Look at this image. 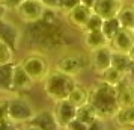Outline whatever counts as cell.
Masks as SVG:
<instances>
[{
    "label": "cell",
    "instance_id": "cell-33",
    "mask_svg": "<svg viewBox=\"0 0 134 130\" xmlns=\"http://www.w3.org/2000/svg\"><path fill=\"white\" fill-rule=\"evenodd\" d=\"M21 130H42V129H41L39 126H36L35 123H32V121H30V123H26Z\"/></svg>",
    "mask_w": 134,
    "mask_h": 130
},
{
    "label": "cell",
    "instance_id": "cell-29",
    "mask_svg": "<svg viewBox=\"0 0 134 130\" xmlns=\"http://www.w3.org/2000/svg\"><path fill=\"white\" fill-rule=\"evenodd\" d=\"M104 119H105V118H103V117H98L97 119H93V121L89 124V130H107Z\"/></svg>",
    "mask_w": 134,
    "mask_h": 130
},
{
    "label": "cell",
    "instance_id": "cell-10",
    "mask_svg": "<svg viewBox=\"0 0 134 130\" xmlns=\"http://www.w3.org/2000/svg\"><path fill=\"white\" fill-rule=\"evenodd\" d=\"M35 82L30 79V76L26 73L21 64H14L12 70V80H11V91H29Z\"/></svg>",
    "mask_w": 134,
    "mask_h": 130
},
{
    "label": "cell",
    "instance_id": "cell-16",
    "mask_svg": "<svg viewBox=\"0 0 134 130\" xmlns=\"http://www.w3.org/2000/svg\"><path fill=\"white\" fill-rule=\"evenodd\" d=\"M115 123L119 127L124 129H133L134 127V105L127 106V107H121L116 112V115L113 117Z\"/></svg>",
    "mask_w": 134,
    "mask_h": 130
},
{
    "label": "cell",
    "instance_id": "cell-22",
    "mask_svg": "<svg viewBox=\"0 0 134 130\" xmlns=\"http://www.w3.org/2000/svg\"><path fill=\"white\" fill-rule=\"evenodd\" d=\"M119 29H121V23H119L118 17L104 20L103 26H101V32L104 33V37L107 38V41H109V43L115 38V35L119 32Z\"/></svg>",
    "mask_w": 134,
    "mask_h": 130
},
{
    "label": "cell",
    "instance_id": "cell-32",
    "mask_svg": "<svg viewBox=\"0 0 134 130\" xmlns=\"http://www.w3.org/2000/svg\"><path fill=\"white\" fill-rule=\"evenodd\" d=\"M17 124L11 121V119H5V121H0V130H17L15 127Z\"/></svg>",
    "mask_w": 134,
    "mask_h": 130
},
{
    "label": "cell",
    "instance_id": "cell-36",
    "mask_svg": "<svg viewBox=\"0 0 134 130\" xmlns=\"http://www.w3.org/2000/svg\"><path fill=\"white\" fill-rule=\"evenodd\" d=\"M128 55L131 56V59L134 61V44L131 45V49H130V51H128Z\"/></svg>",
    "mask_w": 134,
    "mask_h": 130
},
{
    "label": "cell",
    "instance_id": "cell-4",
    "mask_svg": "<svg viewBox=\"0 0 134 130\" xmlns=\"http://www.w3.org/2000/svg\"><path fill=\"white\" fill-rule=\"evenodd\" d=\"M26 73L30 76L33 82H42L50 73L48 61L41 55H30L21 62Z\"/></svg>",
    "mask_w": 134,
    "mask_h": 130
},
{
    "label": "cell",
    "instance_id": "cell-20",
    "mask_svg": "<svg viewBox=\"0 0 134 130\" xmlns=\"http://www.w3.org/2000/svg\"><path fill=\"white\" fill-rule=\"evenodd\" d=\"M125 77H127V76L124 74L122 71H119L118 68H115L113 65H111V67H109L105 71H103V73H101V82H104V83H109V85H113V86L119 85V83H121Z\"/></svg>",
    "mask_w": 134,
    "mask_h": 130
},
{
    "label": "cell",
    "instance_id": "cell-15",
    "mask_svg": "<svg viewBox=\"0 0 134 130\" xmlns=\"http://www.w3.org/2000/svg\"><path fill=\"white\" fill-rule=\"evenodd\" d=\"M116 91H118V101L121 107L134 105V85H130L124 79L119 85H116Z\"/></svg>",
    "mask_w": 134,
    "mask_h": 130
},
{
    "label": "cell",
    "instance_id": "cell-19",
    "mask_svg": "<svg viewBox=\"0 0 134 130\" xmlns=\"http://www.w3.org/2000/svg\"><path fill=\"white\" fill-rule=\"evenodd\" d=\"M68 100L79 109V107H81V106H85L89 103V91L85 86H81V85L77 83L74 86V89L71 91V94L68 95Z\"/></svg>",
    "mask_w": 134,
    "mask_h": 130
},
{
    "label": "cell",
    "instance_id": "cell-12",
    "mask_svg": "<svg viewBox=\"0 0 134 130\" xmlns=\"http://www.w3.org/2000/svg\"><path fill=\"white\" fill-rule=\"evenodd\" d=\"M92 14H93V9L91 6H86L83 3H80V5H77L71 12L68 14V20H69V23L74 27L81 29V30H86L87 21L92 17Z\"/></svg>",
    "mask_w": 134,
    "mask_h": 130
},
{
    "label": "cell",
    "instance_id": "cell-28",
    "mask_svg": "<svg viewBox=\"0 0 134 130\" xmlns=\"http://www.w3.org/2000/svg\"><path fill=\"white\" fill-rule=\"evenodd\" d=\"M65 130H89V126L86 123H83L80 118H74L72 121H69L68 126L65 127Z\"/></svg>",
    "mask_w": 134,
    "mask_h": 130
},
{
    "label": "cell",
    "instance_id": "cell-6",
    "mask_svg": "<svg viewBox=\"0 0 134 130\" xmlns=\"http://www.w3.org/2000/svg\"><path fill=\"white\" fill-rule=\"evenodd\" d=\"M53 113H54V118L57 121L59 129H65L68 126V123L72 121L74 118L77 117V107L68 98H62L56 101Z\"/></svg>",
    "mask_w": 134,
    "mask_h": 130
},
{
    "label": "cell",
    "instance_id": "cell-34",
    "mask_svg": "<svg viewBox=\"0 0 134 130\" xmlns=\"http://www.w3.org/2000/svg\"><path fill=\"white\" fill-rule=\"evenodd\" d=\"M6 11H8V5L5 2H0V18H5Z\"/></svg>",
    "mask_w": 134,
    "mask_h": 130
},
{
    "label": "cell",
    "instance_id": "cell-38",
    "mask_svg": "<svg viewBox=\"0 0 134 130\" xmlns=\"http://www.w3.org/2000/svg\"><path fill=\"white\" fill-rule=\"evenodd\" d=\"M0 2H5V0H0Z\"/></svg>",
    "mask_w": 134,
    "mask_h": 130
},
{
    "label": "cell",
    "instance_id": "cell-31",
    "mask_svg": "<svg viewBox=\"0 0 134 130\" xmlns=\"http://www.w3.org/2000/svg\"><path fill=\"white\" fill-rule=\"evenodd\" d=\"M41 3L45 6V9H53V11L59 9L60 6V0H41Z\"/></svg>",
    "mask_w": 134,
    "mask_h": 130
},
{
    "label": "cell",
    "instance_id": "cell-25",
    "mask_svg": "<svg viewBox=\"0 0 134 130\" xmlns=\"http://www.w3.org/2000/svg\"><path fill=\"white\" fill-rule=\"evenodd\" d=\"M14 58V50L6 43L0 41V65L3 64H11Z\"/></svg>",
    "mask_w": 134,
    "mask_h": 130
},
{
    "label": "cell",
    "instance_id": "cell-21",
    "mask_svg": "<svg viewBox=\"0 0 134 130\" xmlns=\"http://www.w3.org/2000/svg\"><path fill=\"white\" fill-rule=\"evenodd\" d=\"M118 20L121 23V27H125V29H131L133 30L134 27V5H128V6H122V9L118 14Z\"/></svg>",
    "mask_w": 134,
    "mask_h": 130
},
{
    "label": "cell",
    "instance_id": "cell-30",
    "mask_svg": "<svg viewBox=\"0 0 134 130\" xmlns=\"http://www.w3.org/2000/svg\"><path fill=\"white\" fill-rule=\"evenodd\" d=\"M8 107H9V100L0 98V121L9 119L8 118Z\"/></svg>",
    "mask_w": 134,
    "mask_h": 130
},
{
    "label": "cell",
    "instance_id": "cell-37",
    "mask_svg": "<svg viewBox=\"0 0 134 130\" xmlns=\"http://www.w3.org/2000/svg\"><path fill=\"white\" fill-rule=\"evenodd\" d=\"M133 33H134V27H133Z\"/></svg>",
    "mask_w": 134,
    "mask_h": 130
},
{
    "label": "cell",
    "instance_id": "cell-14",
    "mask_svg": "<svg viewBox=\"0 0 134 130\" xmlns=\"http://www.w3.org/2000/svg\"><path fill=\"white\" fill-rule=\"evenodd\" d=\"M111 65H113L115 68H118L119 71H122L125 76L130 74L134 70V61L131 59V56L128 55V53L116 51V50L111 51Z\"/></svg>",
    "mask_w": 134,
    "mask_h": 130
},
{
    "label": "cell",
    "instance_id": "cell-13",
    "mask_svg": "<svg viewBox=\"0 0 134 130\" xmlns=\"http://www.w3.org/2000/svg\"><path fill=\"white\" fill-rule=\"evenodd\" d=\"M134 44V33L131 29H125V27H121L119 32L115 35V38L110 41V47L116 51H124V53H128L131 45Z\"/></svg>",
    "mask_w": 134,
    "mask_h": 130
},
{
    "label": "cell",
    "instance_id": "cell-18",
    "mask_svg": "<svg viewBox=\"0 0 134 130\" xmlns=\"http://www.w3.org/2000/svg\"><path fill=\"white\" fill-rule=\"evenodd\" d=\"M32 123H35L36 126H39L42 130H57L59 129L53 112H47V111L39 112V113L35 115V118L32 119Z\"/></svg>",
    "mask_w": 134,
    "mask_h": 130
},
{
    "label": "cell",
    "instance_id": "cell-23",
    "mask_svg": "<svg viewBox=\"0 0 134 130\" xmlns=\"http://www.w3.org/2000/svg\"><path fill=\"white\" fill-rule=\"evenodd\" d=\"M14 64H3L0 65V89L11 91V80H12Z\"/></svg>",
    "mask_w": 134,
    "mask_h": 130
},
{
    "label": "cell",
    "instance_id": "cell-9",
    "mask_svg": "<svg viewBox=\"0 0 134 130\" xmlns=\"http://www.w3.org/2000/svg\"><path fill=\"white\" fill-rule=\"evenodd\" d=\"M124 6V0H97L93 3V12L98 14L101 18H115Z\"/></svg>",
    "mask_w": 134,
    "mask_h": 130
},
{
    "label": "cell",
    "instance_id": "cell-3",
    "mask_svg": "<svg viewBox=\"0 0 134 130\" xmlns=\"http://www.w3.org/2000/svg\"><path fill=\"white\" fill-rule=\"evenodd\" d=\"M35 109L29 100L15 97L9 100V107H8V118L14 121L15 124H26L30 123L35 118Z\"/></svg>",
    "mask_w": 134,
    "mask_h": 130
},
{
    "label": "cell",
    "instance_id": "cell-5",
    "mask_svg": "<svg viewBox=\"0 0 134 130\" xmlns=\"http://www.w3.org/2000/svg\"><path fill=\"white\" fill-rule=\"evenodd\" d=\"M15 11L24 23H35L42 18L45 6L41 3V0H23L15 8Z\"/></svg>",
    "mask_w": 134,
    "mask_h": 130
},
{
    "label": "cell",
    "instance_id": "cell-11",
    "mask_svg": "<svg viewBox=\"0 0 134 130\" xmlns=\"http://www.w3.org/2000/svg\"><path fill=\"white\" fill-rule=\"evenodd\" d=\"M0 41L6 43L12 50H17L20 41L18 27L6 18H0Z\"/></svg>",
    "mask_w": 134,
    "mask_h": 130
},
{
    "label": "cell",
    "instance_id": "cell-7",
    "mask_svg": "<svg viewBox=\"0 0 134 130\" xmlns=\"http://www.w3.org/2000/svg\"><path fill=\"white\" fill-rule=\"evenodd\" d=\"M111 47L105 45V47H99V49L91 50V67L93 71H97L98 74H101L103 71L111 67Z\"/></svg>",
    "mask_w": 134,
    "mask_h": 130
},
{
    "label": "cell",
    "instance_id": "cell-26",
    "mask_svg": "<svg viewBox=\"0 0 134 130\" xmlns=\"http://www.w3.org/2000/svg\"><path fill=\"white\" fill-rule=\"evenodd\" d=\"M104 18H101L98 14H92V17L87 21V26H86V30H101V26H103Z\"/></svg>",
    "mask_w": 134,
    "mask_h": 130
},
{
    "label": "cell",
    "instance_id": "cell-17",
    "mask_svg": "<svg viewBox=\"0 0 134 130\" xmlns=\"http://www.w3.org/2000/svg\"><path fill=\"white\" fill-rule=\"evenodd\" d=\"M85 45L89 50H95V49H99V47L110 45V43L107 41V38L104 37V33L101 30H86Z\"/></svg>",
    "mask_w": 134,
    "mask_h": 130
},
{
    "label": "cell",
    "instance_id": "cell-8",
    "mask_svg": "<svg viewBox=\"0 0 134 130\" xmlns=\"http://www.w3.org/2000/svg\"><path fill=\"white\" fill-rule=\"evenodd\" d=\"M83 68H85V59L80 55H66L60 58L56 64V70L69 76H77Z\"/></svg>",
    "mask_w": 134,
    "mask_h": 130
},
{
    "label": "cell",
    "instance_id": "cell-1",
    "mask_svg": "<svg viewBox=\"0 0 134 130\" xmlns=\"http://www.w3.org/2000/svg\"><path fill=\"white\" fill-rule=\"evenodd\" d=\"M89 105L95 109L99 117L113 118L116 112L121 109L116 86L101 82L92 91H89Z\"/></svg>",
    "mask_w": 134,
    "mask_h": 130
},
{
    "label": "cell",
    "instance_id": "cell-27",
    "mask_svg": "<svg viewBox=\"0 0 134 130\" xmlns=\"http://www.w3.org/2000/svg\"><path fill=\"white\" fill-rule=\"evenodd\" d=\"M81 2L80 0H60V6H59V11H60L62 14H65V15H68V14L72 11L74 8L77 6V5H80Z\"/></svg>",
    "mask_w": 134,
    "mask_h": 130
},
{
    "label": "cell",
    "instance_id": "cell-35",
    "mask_svg": "<svg viewBox=\"0 0 134 130\" xmlns=\"http://www.w3.org/2000/svg\"><path fill=\"white\" fill-rule=\"evenodd\" d=\"M80 2H81V3H83V5H86V6H93V3H95V2H97V0H80Z\"/></svg>",
    "mask_w": 134,
    "mask_h": 130
},
{
    "label": "cell",
    "instance_id": "cell-24",
    "mask_svg": "<svg viewBox=\"0 0 134 130\" xmlns=\"http://www.w3.org/2000/svg\"><path fill=\"white\" fill-rule=\"evenodd\" d=\"M98 117H99V115L95 112V109H93L89 103L77 109V118H80V119H81L83 123H86L87 126H89L93 119H97Z\"/></svg>",
    "mask_w": 134,
    "mask_h": 130
},
{
    "label": "cell",
    "instance_id": "cell-2",
    "mask_svg": "<svg viewBox=\"0 0 134 130\" xmlns=\"http://www.w3.org/2000/svg\"><path fill=\"white\" fill-rule=\"evenodd\" d=\"M75 85H77V82L74 80V76L65 74L59 70L50 71L48 76L44 79V91L54 101L68 98V95L71 94Z\"/></svg>",
    "mask_w": 134,
    "mask_h": 130
}]
</instances>
